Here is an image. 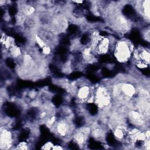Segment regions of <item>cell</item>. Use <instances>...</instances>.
Segmentation results:
<instances>
[{
	"instance_id": "obj_2",
	"label": "cell",
	"mask_w": 150,
	"mask_h": 150,
	"mask_svg": "<svg viewBox=\"0 0 150 150\" xmlns=\"http://www.w3.org/2000/svg\"><path fill=\"white\" fill-rule=\"evenodd\" d=\"M54 144L52 142V141H47L46 142H45L43 146H42V149H53V146H54Z\"/></svg>"
},
{
	"instance_id": "obj_1",
	"label": "cell",
	"mask_w": 150,
	"mask_h": 150,
	"mask_svg": "<svg viewBox=\"0 0 150 150\" xmlns=\"http://www.w3.org/2000/svg\"><path fill=\"white\" fill-rule=\"evenodd\" d=\"M135 49V46L131 40L122 37L115 40L111 54L117 63L127 64L131 62Z\"/></svg>"
}]
</instances>
